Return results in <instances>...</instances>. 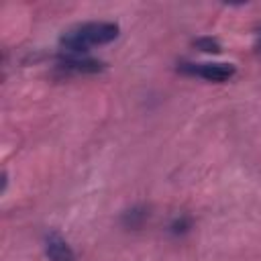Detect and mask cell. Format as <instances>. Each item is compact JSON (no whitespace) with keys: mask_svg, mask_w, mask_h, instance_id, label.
<instances>
[{"mask_svg":"<svg viewBox=\"0 0 261 261\" xmlns=\"http://www.w3.org/2000/svg\"><path fill=\"white\" fill-rule=\"evenodd\" d=\"M179 69L190 75H200L206 82H226L237 71L232 63H181Z\"/></svg>","mask_w":261,"mask_h":261,"instance_id":"7a4b0ae2","label":"cell"},{"mask_svg":"<svg viewBox=\"0 0 261 261\" xmlns=\"http://www.w3.org/2000/svg\"><path fill=\"white\" fill-rule=\"evenodd\" d=\"M59 67L65 71H75V73H96L104 69V63L98 59H90V57H82L80 53H69L65 57H61Z\"/></svg>","mask_w":261,"mask_h":261,"instance_id":"277c9868","label":"cell"},{"mask_svg":"<svg viewBox=\"0 0 261 261\" xmlns=\"http://www.w3.org/2000/svg\"><path fill=\"white\" fill-rule=\"evenodd\" d=\"M118 37V24L114 22H84L63 33L61 47L67 53H82L92 45H104Z\"/></svg>","mask_w":261,"mask_h":261,"instance_id":"6da1fadb","label":"cell"},{"mask_svg":"<svg viewBox=\"0 0 261 261\" xmlns=\"http://www.w3.org/2000/svg\"><path fill=\"white\" fill-rule=\"evenodd\" d=\"M186 228H188V220H186V218L173 222V232H184Z\"/></svg>","mask_w":261,"mask_h":261,"instance_id":"52a82bcc","label":"cell"},{"mask_svg":"<svg viewBox=\"0 0 261 261\" xmlns=\"http://www.w3.org/2000/svg\"><path fill=\"white\" fill-rule=\"evenodd\" d=\"M145 216H147V214H145L143 210H133V212L126 214V218H128L126 222H128L130 226H139V220H143Z\"/></svg>","mask_w":261,"mask_h":261,"instance_id":"8992f818","label":"cell"},{"mask_svg":"<svg viewBox=\"0 0 261 261\" xmlns=\"http://www.w3.org/2000/svg\"><path fill=\"white\" fill-rule=\"evenodd\" d=\"M196 47H198L200 51H204V53H218V51H220V43H218L216 39H212V37L198 39V41H196Z\"/></svg>","mask_w":261,"mask_h":261,"instance_id":"5b68a950","label":"cell"},{"mask_svg":"<svg viewBox=\"0 0 261 261\" xmlns=\"http://www.w3.org/2000/svg\"><path fill=\"white\" fill-rule=\"evenodd\" d=\"M45 253H47L49 261H75V255H73L71 247L55 230L45 234Z\"/></svg>","mask_w":261,"mask_h":261,"instance_id":"3957f363","label":"cell"}]
</instances>
